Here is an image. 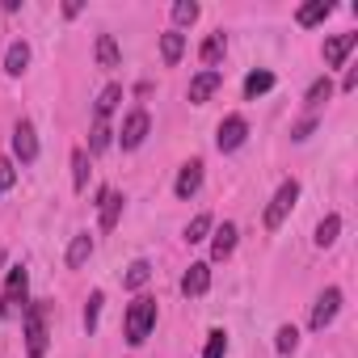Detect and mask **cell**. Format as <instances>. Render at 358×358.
<instances>
[{
    "instance_id": "obj_27",
    "label": "cell",
    "mask_w": 358,
    "mask_h": 358,
    "mask_svg": "<svg viewBox=\"0 0 358 358\" xmlns=\"http://www.w3.org/2000/svg\"><path fill=\"white\" fill-rule=\"evenodd\" d=\"M295 345H299V329H295V324H282L278 337H274V350H278V354H295Z\"/></svg>"
},
{
    "instance_id": "obj_34",
    "label": "cell",
    "mask_w": 358,
    "mask_h": 358,
    "mask_svg": "<svg viewBox=\"0 0 358 358\" xmlns=\"http://www.w3.org/2000/svg\"><path fill=\"white\" fill-rule=\"evenodd\" d=\"M312 127H316V122H312V118H303V122H299V127L291 131V139H295V143H303V139L312 135Z\"/></svg>"
},
{
    "instance_id": "obj_4",
    "label": "cell",
    "mask_w": 358,
    "mask_h": 358,
    "mask_svg": "<svg viewBox=\"0 0 358 358\" xmlns=\"http://www.w3.org/2000/svg\"><path fill=\"white\" fill-rule=\"evenodd\" d=\"M295 199H299V182L291 177V182H282V186H278V194H274V199H270V207H266V228H270V232H278V228H282V220L291 215Z\"/></svg>"
},
{
    "instance_id": "obj_11",
    "label": "cell",
    "mask_w": 358,
    "mask_h": 358,
    "mask_svg": "<svg viewBox=\"0 0 358 358\" xmlns=\"http://www.w3.org/2000/svg\"><path fill=\"white\" fill-rule=\"evenodd\" d=\"M207 287H211V266L207 262H194L186 270V278H182V295L194 299V295H207Z\"/></svg>"
},
{
    "instance_id": "obj_22",
    "label": "cell",
    "mask_w": 358,
    "mask_h": 358,
    "mask_svg": "<svg viewBox=\"0 0 358 358\" xmlns=\"http://www.w3.org/2000/svg\"><path fill=\"white\" fill-rule=\"evenodd\" d=\"M224 51H228V38H224V34H211V38L203 43V51H199V55H203V64H207V68H215V64L224 59Z\"/></svg>"
},
{
    "instance_id": "obj_10",
    "label": "cell",
    "mask_w": 358,
    "mask_h": 358,
    "mask_svg": "<svg viewBox=\"0 0 358 358\" xmlns=\"http://www.w3.org/2000/svg\"><path fill=\"white\" fill-rule=\"evenodd\" d=\"M220 85H224V72H220V68H203V72L190 80V101H194V106H203Z\"/></svg>"
},
{
    "instance_id": "obj_1",
    "label": "cell",
    "mask_w": 358,
    "mask_h": 358,
    "mask_svg": "<svg viewBox=\"0 0 358 358\" xmlns=\"http://www.w3.org/2000/svg\"><path fill=\"white\" fill-rule=\"evenodd\" d=\"M156 329V299L152 295H135L131 308H127V341L131 345H143Z\"/></svg>"
},
{
    "instance_id": "obj_20",
    "label": "cell",
    "mask_w": 358,
    "mask_h": 358,
    "mask_svg": "<svg viewBox=\"0 0 358 358\" xmlns=\"http://www.w3.org/2000/svg\"><path fill=\"white\" fill-rule=\"evenodd\" d=\"M270 89H274V72H266V68H262V72H249V80H245V97H249V101H257V97L270 93Z\"/></svg>"
},
{
    "instance_id": "obj_32",
    "label": "cell",
    "mask_w": 358,
    "mask_h": 358,
    "mask_svg": "<svg viewBox=\"0 0 358 358\" xmlns=\"http://www.w3.org/2000/svg\"><path fill=\"white\" fill-rule=\"evenodd\" d=\"M110 135H114V131H110V122H97V127H93V135H89V152H106V148H110Z\"/></svg>"
},
{
    "instance_id": "obj_2",
    "label": "cell",
    "mask_w": 358,
    "mask_h": 358,
    "mask_svg": "<svg viewBox=\"0 0 358 358\" xmlns=\"http://www.w3.org/2000/svg\"><path fill=\"white\" fill-rule=\"evenodd\" d=\"M22 320H26V354L30 358H43L47 354V341H51V333H47V303L43 299L26 303Z\"/></svg>"
},
{
    "instance_id": "obj_18",
    "label": "cell",
    "mask_w": 358,
    "mask_h": 358,
    "mask_svg": "<svg viewBox=\"0 0 358 358\" xmlns=\"http://www.w3.org/2000/svg\"><path fill=\"white\" fill-rule=\"evenodd\" d=\"M232 249H236V224H224V228H215V241H211V257H215V262H224Z\"/></svg>"
},
{
    "instance_id": "obj_7",
    "label": "cell",
    "mask_w": 358,
    "mask_h": 358,
    "mask_svg": "<svg viewBox=\"0 0 358 358\" xmlns=\"http://www.w3.org/2000/svg\"><path fill=\"white\" fill-rule=\"evenodd\" d=\"M13 156L22 160V164H34L38 160V131H34V122H17L13 127Z\"/></svg>"
},
{
    "instance_id": "obj_17",
    "label": "cell",
    "mask_w": 358,
    "mask_h": 358,
    "mask_svg": "<svg viewBox=\"0 0 358 358\" xmlns=\"http://www.w3.org/2000/svg\"><path fill=\"white\" fill-rule=\"evenodd\" d=\"M118 101H122V85H106V89H101V97H97V106H93L97 122H106V118L118 110Z\"/></svg>"
},
{
    "instance_id": "obj_3",
    "label": "cell",
    "mask_w": 358,
    "mask_h": 358,
    "mask_svg": "<svg viewBox=\"0 0 358 358\" xmlns=\"http://www.w3.org/2000/svg\"><path fill=\"white\" fill-rule=\"evenodd\" d=\"M26 287H30V274L22 270V266H13L9 270V282H5V295H0V316L5 320H13V316H22L26 312Z\"/></svg>"
},
{
    "instance_id": "obj_13",
    "label": "cell",
    "mask_w": 358,
    "mask_h": 358,
    "mask_svg": "<svg viewBox=\"0 0 358 358\" xmlns=\"http://www.w3.org/2000/svg\"><path fill=\"white\" fill-rule=\"evenodd\" d=\"M160 55H164V64L173 68L177 59L186 55V34H182V30H169V34H160Z\"/></svg>"
},
{
    "instance_id": "obj_5",
    "label": "cell",
    "mask_w": 358,
    "mask_h": 358,
    "mask_svg": "<svg viewBox=\"0 0 358 358\" xmlns=\"http://www.w3.org/2000/svg\"><path fill=\"white\" fill-rule=\"evenodd\" d=\"M148 131H152L148 110H131V114H127V122H122V131H118V143H122L127 152H135V148L148 139Z\"/></svg>"
},
{
    "instance_id": "obj_12",
    "label": "cell",
    "mask_w": 358,
    "mask_h": 358,
    "mask_svg": "<svg viewBox=\"0 0 358 358\" xmlns=\"http://www.w3.org/2000/svg\"><path fill=\"white\" fill-rule=\"evenodd\" d=\"M354 47H358V34H337V38H329V43H324V64H329V68H341Z\"/></svg>"
},
{
    "instance_id": "obj_8",
    "label": "cell",
    "mask_w": 358,
    "mask_h": 358,
    "mask_svg": "<svg viewBox=\"0 0 358 358\" xmlns=\"http://www.w3.org/2000/svg\"><path fill=\"white\" fill-rule=\"evenodd\" d=\"M341 312V291L337 287H329V291H320V299L312 303V329L316 333H324L329 324H333V316Z\"/></svg>"
},
{
    "instance_id": "obj_29",
    "label": "cell",
    "mask_w": 358,
    "mask_h": 358,
    "mask_svg": "<svg viewBox=\"0 0 358 358\" xmlns=\"http://www.w3.org/2000/svg\"><path fill=\"white\" fill-rule=\"evenodd\" d=\"M207 232H211V215H194V220L186 224V241H190V245L207 241Z\"/></svg>"
},
{
    "instance_id": "obj_30",
    "label": "cell",
    "mask_w": 358,
    "mask_h": 358,
    "mask_svg": "<svg viewBox=\"0 0 358 358\" xmlns=\"http://www.w3.org/2000/svg\"><path fill=\"white\" fill-rule=\"evenodd\" d=\"M101 303H106V295H101V291H93V295H89V303H85V329H89V333H97V316H101Z\"/></svg>"
},
{
    "instance_id": "obj_19",
    "label": "cell",
    "mask_w": 358,
    "mask_h": 358,
    "mask_svg": "<svg viewBox=\"0 0 358 358\" xmlns=\"http://www.w3.org/2000/svg\"><path fill=\"white\" fill-rule=\"evenodd\" d=\"M26 68H30V47H26V43H13L9 55H5V72H9V76H22Z\"/></svg>"
},
{
    "instance_id": "obj_33",
    "label": "cell",
    "mask_w": 358,
    "mask_h": 358,
    "mask_svg": "<svg viewBox=\"0 0 358 358\" xmlns=\"http://www.w3.org/2000/svg\"><path fill=\"white\" fill-rule=\"evenodd\" d=\"M13 182H17V169H13V160H0V194H5V190H13Z\"/></svg>"
},
{
    "instance_id": "obj_31",
    "label": "cell",
    "mask_w": 358,
    "mask_h": 358,
    "mask_svg": "<svg viewBox=\"0 0 358 358\" xmlns=\"http://www.w3.org/2000/svg\"><path fill=\"white\" fill-rule=\"evenodd\" d=\"M329 97H333V80H329V76H320V80L308 89V106H320V101H329Z\"/></svg>"
},
{
    "instance_id": "obj_25",
    "label": "cell",
    "mask_w": 358,
    "mask_h": 358,
    "mask_svg": "<svg viewBox=\"0 0 358 358\" xmlns=\"http://www.w3.org/2000/svg\"><path fill=\"white\" fill-rule=\"evenodd\" d=\"M148 278H152V266H148V262H131V266H127V274H122V287L139 291Z\"/></svg>"
},
{
    "instance_id": "obj_14",
    "label": "cell",
    "mask_w": 358,
    "mask_h": 358,
    "mask_svg": "<svg viewBox=\"0 0 358 358\" xmlns=\"http://www.w3.org/2000/svg\"><path fill=\"white\" fill-rule=\"evenodd\" d=\"M122 215V194L118 190H101V232H110Z\"/></svg>"
},
{
    "instance_id": "obj_16",
    "label": "cell",
    "mask_w": 358,
    "mask_h": 358,
    "mask_svg": "<svg viewBox=\"0 0 358 358\" xmlns=\"http://www.w3.org/2000/svg\"><path fill=\"white\" fill-rule=\"evenodd\" d=\"M118 64H122V51L114 34H97V68H118Z\"/></svg>"
},
{
    "instance_id": "obj_6",
    "label": "cell",
    "mask_w": 358,
    "mask_h": 358,
    "mask_svg": "<svg viewBox=\"0 0 358 358\" xmlns=\"http://www.w3.org/2000/svg\"><path fill=\"white\" fill-rule=\"evenodd\" d=\"M245 139H249V122H245L241 114H228V118L220 122V131H215V148H220V152H236Z\"/></svg>"
},
{
    "instance_id": "obj_15",
    "label": "cell",
    "mask_w": 358,
    "mask_h": 358,
    "mask_svg": "<svg viewBox=\"0 0 358 358\" xmlns=\"http://www.w3.org/2000/svg\"><path fill=\"white\" fill-rule=\"evenodd\" d=\"M89 257H93V236H89V232L72 236V245H68V270H80Z\"/></svg>"
},
{
    "instance_id": "obj_28",
    "label": "cell",
    "mask_w": 358,
    "mask_h": 358,
    "mask_svg": "<svg viewBox=\"0 0 358 358\" xmlns=\"http://www.w3.org/2000/svg\"><path fill=\"white\" fill-rule=\"evenodd\" d=\"M224 354H228V333H224V329H211V333H207L203 358H224Z\"/></svg>"
},
{
    "instance_id": "obj_21",
    "label": "cell",
    "mask_w": 358,
    "mask_h": 358,
    "mask_svg": "<svg viewBox=\"0 0 358 358\" xmlns=\"http://www.w3.org/2000/svg\"><path fill=\"white\" fill-rule=\"evenodd\" d=\"M333 13V5H329V0H312V5H303L299 9V26L308 30V26H316V22H324Z\"/></svg>"
},
{
    "instance_id": "obj_24",
    "label": "cell",
    "mask_w": 358,
    "mask_h": 358,
    "mask_svg": "<svg viewBox=\"0 0 358 358\" xmlns=\"http://www.w3.org/2000/svg\"><path fill=\"white\" fill-rule=\"evenodd\" d=\"M72 186H76V190L89 186V152H85V148L72 152Z\"/></svg>"
},
{
    "instance_id": "obj_9",
    "label": "cell",
    "mask_w": 358,
    "mask_h": 358,
    "mask_svg": "<svg viewBox=\"0 0 358 358\" xmlns=\"http://www.w3.org/2000/svg\"><path fill=\"white\" fill-rule=\"evenodd\" d=\"M199 186H203V160L182 164V173H177V182H173V194H177V199H194Z\"/></svg>"
},
{
    "instance_id": "obj_23",
    "label": "cell",
    "mask_w": 358,
    "mask_h": 358,
    "mask_svg": "<svg viewBox=\"0 0 358 358\" xmlns=\"http://www.w3.org/2000/svg\"><path fill=\"white\" fill-rule=\"evenodd\" d=\"M337 232H341V215H324V220L316 224V245L329 249V245L337 241Z\"/></svg>"
},
{
    "instance_id": "obj_26",
    "label": "cell",
    "mask_w": 358,
    "mask_h": 358,
    "mask_svg": "<svg viewBox=\"0 0 358 358\" xmlns=\"http://www.w3.org/2000/svg\"><path fill=\"white\" fill-rule=\"evenodd\" d=\"M199 13H203V9L194 5V0H177V5H173V22H177V26H194Z\"/></svg>"
}]
</instances>
